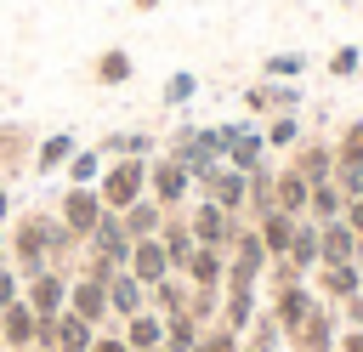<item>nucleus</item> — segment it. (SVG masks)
I'll return each mask as SVG.
<instances>
[{
    "mask_svg": "<svg viewBox=\"0 0 363 352\" xmlns=\"http://www.w3.org/2000/svg\"><path fill=\"white\" fill-rule=\"evenodd\" d=\"M289 170L306 176L312 187L329 182V176H335V142H329V136H301V142L289 148Z\"/></svg>",
    "mask_w": 363,
    "mask_h": 352,
    "instance_id": "obj_11",
    "label": "nucleus"
},
{
    "mask_svg": "<svg viewBox=\"0 0 363 352\" xmlns=\"http://www.w3.org/2000/svg\"><path fill=\"white\" fill-rule=\"evenodd\" d=\"M85 250H102L108 261H130V233H125V221H119V210H102V221L91 227V238H85Z\"/></svg>",
    "mask_w": 363,
    "mask_h": 352,
    "instance_id": "obj_16",
    "label": "nucleus"
},
{
    "mask_svg": "<svg viewBox=\"0 0 363 352\" xmlns=\"http://www.w3.org/2000/svg\"><path fill=\"white\" fill-rule=\"evenodd\" d=\"M182 278H187L193 290H221V284H227V250H210V244H199V250L187 255Z\"/></svg>",
    "mask_w": 363,
    "mask_h": 352,
    "instance_id": "obj_18",
    "label": "nucleus"
},
{
    "mask_svg": "<svg viewBox=\"0 0 363 352\" xmlns=\"http://www.w3.org/2000/svg\"><path fill=\"white\" fill-rule=\"evenodd\" d=\"M312 307H318V290H312L306 278H301V284H278V290L267 295V312L278 318V329H284V335H295V329L306 324V312H312Z\"/></svg>",
    "mask_w": 363,
    "mask_h": 352,
    "instance_id": "obj_9",
    "label": "nucleus"
},
{
    "mask_svg": "<svg viewBox=\"0 0 363 352\" xmlns=\"http://www.w3.org/2000/svg\"><path fill=\"white\" fill-rule=\"evenodd\" d=\"M261 136H267V148H295V142H301V119H295V114H272V119L261 125Z\"/></svg>",
    "mask_w": 363,
    "mask_h": 352,
    "instance_id": "obj_38",
    "label": "nucleus"
},
{
    "mask_svg": "<svg viewBox=\"0 0 363 352\" xmlns=\"http://www.w3.org/2000/svg\"><path fill=\"white\" fill-rule=\"evenodd\" d=\"M193 91H199V74H187V68H182V74H170V79H164L159 102H164V108H182V102H193Z\"/></svg>",
    "mask_w": 363,
    "mask_h": 352,
    "instance_id": "obj_40",
    "label": "nucleus"
},
{
    "mask_svg": "<svg viewBox=\"0 0 363 352\" xmlns=\"http://www.w3.org/2000/svg\"><path fill=\"white\" fill-rule=\"evenodd\" d=\"M255 312H261V295H255V290H221V318H216V324H227V329L244 335V329L255 324Z\"/></svg>",
    "mask_w": 363,
    "mask_h": 352,
    "instance_id": "obj_27",
    "label": "nucleus"
},
{
    "mask_svg": "<svg viewBox=\"0 0 363 352\" xmlns=\"http://www.w3.org/2000/svg\"><path fill=\"white\" fill-rule=\"evenodd\" d=\"M244 352H284V341H255V335H244Z\"/></svg>",
    "mask_w": 363,
    "mask_h": 352,
    "instance_id": "obj_49",
    "label": "nucleus"
},
{
    "mask_svg": "<svg viewBox=\"0 0 363 352\" xmlns=\"http://www.w3.org/2000/svg\"><path fill=\"white\" fill-rule=\"evenodd\" d=\"M335 341H340V312H335L329 301H318V307L306 312V324H301L295 335H284L289 352H335Z\"/></svg>",
    "mask_w": 363,
    "mask_h": 352,
    "instance_id": "obj_8",
    "label": "nucleus"
},
{
    "mask_svg": "<svg viewBox=\"0 0 363 352\" xmlns=\"http://www.w3.org/2000/svg\"><path fill=\"white\" fill-rule=\"evenodd\" d=\"M289 261H295L306 278L318 273V221H306V216L295 221V238H289Z\"/></svg>",
    "mask_w": 363,
    "mask_h": 352,
    "instance_id": "obj_33",
    "label": "nucleus"
},
{
    "mask_svg": "<svg viewBox=\"0 0 363 352\" xmlns=\"http://www.w3.org/2000/svg\"><path fill=\"white\" fill-rule=\"evenodd\" d=\"M96 148H102V159H153V153H159V142H153L147 131H113V136H102Z\"/></svg>",
    "mask_w": 363,
    "mask_h": 352,
    "instance_id": "obj_26",
    "label": "nucleus"
},
{
    "mask_svg": "<svg viewBox=\"0 0 363 352\" xmlns=\"http://www.w3.org/2000/svg\"><path fill=\"white\" fill-rule=\"evenodd\" d=\"M34 142H40L34 125H23V119H0V182H6V187L34 165Z\"/></svg>",
    "mask_w": 363,
    "mask_h": 352,
    "instance_id": "obj_6",
    "label": "nucleus"
},
{
    "mask_svg": "<svg viewBox=\"0 0 363 352\" xmlns=\"http://www.w3.org/2000/svg\"><path fill=\"white\" fill-rule=\"evenodd\" d=\"M340 221H346V227H352V233L363 238V193H357V199H346V210H340Z\"/></svg>",
    "mask_w": 363,
    "mask_h": 352,
    "instance_id": "obj_47",
    "label": "nucleus"
},
{
    "mask_svg": "<svg viewBox=\"0 0 363 352\" xmlns=\"http://www.w3.org/2000/svg\"><path fill=\"white\" fill-rule=\"evenodd\" d=\"M199 335H204L199 318H187V312H170L164 318V352H199Z\"/></svg>",
    "mask_w": 363,
    "mask_h": 352,
    "instance_id": "obj_34",
    "label": "nucleus"
},
{
    "mask_svg": "<svg viewBox=\"0 0 363 352\" xmlns=\"http://www.w3.org/2000/svg\"><path fill=\"white\" fill-rule=\"evenodd\" d=\"M91 352H130V346H125V335H119V324H113V329H96Z\"/></svg>",
    "mask_w": 363,
    "mask_h": 352,
    "instance_id": "obj_45",
    "label": "nucleus"
},
{
    "mask_svg": "<svg viewBox=\"0 0 363 352\" xmlns=\"http://www.w3.org/2000/svg\"><path fill=\"white\" fill-rule=\"evenodd\" d=\"M74 148H79V136H74V131H51V136H40V142H34V165H28V170L51 176V170H62V165L74 159Z\"/></svg>",
    "mask_w": 363,
    "mask_h": 352,
    "instance_id": "obj_21",
    "label": "nucleus"
},
{
    "mask_svg": "<svg viewBox=\"0 0 363 352\" xmlns=\"http://www.w3.org/2000/svg\"><path fill=\"white\" fill-rule=\"evenodd\" d=\"M164 0H130V11H159Z\"/></svg>",
    "mask_w": 363,
    "mask_h": 352,
    "instance_id": "obj_51",
    "label": "nucleus"
},
{
    "mask_svg": "<svg viewBox=\"0 0 363 352\" xmlns=\"http://www.w3.org/2000/svg\"><path fill=\"white\" fill-rule=\"evenodd\" d=\"M272 199H278V210H284V216H295V221H301V216H306V199H312V182H306V176H295L289 165H278V176H272Z\"/></svg>",
    "mask_w": 363,
    "mask_h": 352,
    "instance_id": "obj_22",
    "label": "nucleus"
},
{
    "mask_svg": "<svg viewBox=\"0 0 363 352\" xmlns=\"http://www.w3.org/2000/svg\"><path fill=\"white\" fill-rule=\"evenodd\" d=\"M306 74V51H272L261 62V79H301Z\"/></svg>",
    "mask_w": 363,
    "mask_h": 352,
    "instance_id": "obj_37",
    "label": "nucleus"
},
{
    "mask_svg": "<svg viewBox=\"0 0 363 352\" xmlns=\"http://www.w3.org/2000/svg\"><path fill=\"white\" fill-rule=\"evenodd\" d=\"M187 318L216 324V318H221V290H187Z\"/></svg>",
    "mask_w": 363,
    "mask_h": 352,
    "instance_id": "obj_41",
    "label": "nucleus"
},
{
    "mask_svg": "<svg viewBox=\"0 0 363 352\" xmlns=\"http://www.w3.org/2000/svg\"><path fill=\"white\" fill-rule=\"evenodd\" d=\"M142 307H147V290H142V284H136V278H130V273L119 267V273L108 278V312H113V324H125V318H136Z\"/></svg>",
    "mask_w": 363,
    "mask_h": 352,
    "instance_id": "obj_20",
    "label": "nucleus"
},
{
    "mask_svg": "<svg viewBox=\"0 0 363 352\" xmlns=\"http://www.w3.org/2000/svg\"><path fill=\"white\" fill-rule=\"evenodd\" d=\"M68 284H74L68 267H40L34 278H23V301L34 307V318H57L68 307Z\"/></svg>",
    "mask_w": 363,
    "mask_h": 352,
    "instance_id": "obj_5",
    "label": "nucleus"
},
{
    "mask_svg": "<svg viewBox=\"0 0 363 352\" xmlns=\"http://www.w3.org/2000/svg\"><path fill=\"white\" fill-rule=\"evenodd\" d=\"M119 221H125V233H130V244H136V238H159V227H164V204L142 193V199H136L130 210H119Z\"/></svg>",
    "mask_w": 363,
    "mask_h": 352,
    "instance_id": "obj_24",
    "label": "nucleus"
},
{
    "mask_svg": "<svg viewBox=\"0 0 363 352\" xmlns=\"http://www.w3.org/2000/svg\"><path fill=\"white\" fill-rule=\"evenodd\" d=\"M335 261H363V238L346 221H323L318 227V267H335Z\"/></svg>",
    "mask_w": 363,
    "mask_h": 352,
    "instance_id": "obj_14",
    "label": "nucleus"
},
{
    "mask_svg": "<svg viewBox=\"0 0 363 352\" xmlns=\"http://www.w3.org/2000/svg\"><path fill=\"white\" fill-rule=\"evenodd\" d=\"M335 312L346 318V329H363V295H352V301H340Z\"/></svg>",
    "mask_w": 363,
    "mask_h": 352,
    "instance_id": "obj_46",
    "label": "nucleus"
},
{
    "mask_svg": "<svg viewBox=\"0 0 363 352\" xmlns=\"http://www.w3.org/2000/svg\"><path fill=\"white\" fill-rule=\"evenodd\" d=\"M329 142H335V165H363V114L346 119L340 136H329Z\"/></svg>",
    "mask_w": 363,
    "mask_h": 352,
    "instance_id": "obj_36",
    "label": "nucleus"
},
{
    "mask_svg": "<svg viewBox=\"0 0 363 352\" xmlns=\"http://www.w3.org/2000/svg\"><path fill=\"white\" fill-rule=\"evenodd\" d=\"M255 233H261V244H267V255L278 261V255H289V238H295V216H284V210H272V216H261V221H255Z\"/></svg>",
    "mask_w": 363,
    "mask_h": 352,
    "instance_id": "obj_32",
    "label": "nucleus"
},
{
    "mask_svg": "<svg viewBox=\"0 0 363 352\" xmlns=\"http://www.w3.org/2000/svg\"><path fill=\"white\" fill-rule=\"evenodd\" d=\"M187 290H193V284H187L182 273H170V278H159V284L147 290V307H153L159 318H170V312H187Z\"/></svg>",
    "mask_w": 363,
    "mask_h": 352,
    "instance_id": "obj_30",
    "label": "nucleus"
},
{
    "mask_svg": "<svg viewBox=\"0 0 363 352\" xmlns=\"http://www.w3.org/2000/svg\"><path fill=\"white\" fill-rule=\"evenodd\" d=\"M272 165H255L250 170V199H244V221H261V216H272L278 210V199H272Z\"/></svg>",
    "mask_w": 363,
    "mask_h": 352,
    "instance_id": "obj_29",
    "label": "nucleus"
},
{
    "mask_svg": "<svg viewBox=\"0 0 363 352\" xmlns=\"http://www.w3.org/2000/svg\"><path fill=\"white\" fill-rule=\"evenodd\" d=\"M6 221H11V187L0 182V227H6Z\"/></svg>",
    "mask_w": 363,
    "mask_h": 352,
    "instance_id": "obj_50",
    "label": "nucleus"
},
{
    "mask_svg": "<svg viewBox=\"0 0 363 352\" xmlns=\"http://www.w3.org/2000/svg\"><path fill=\"white\" fill-rule=\"evenodd\" d=\"M119 335H125V346H130V352H153V346H164V318H159L153 307H142L136 318H125V324H119Z\"/></svg>",
    "mask_w": 363,
    "mask_h": 352,
    "instance_id": "obj_23",
    "label": "nucleus"
},
{
    "mask_svg": "<svg viewBox=\"0 0 363 352\" xmlns=\"http://www.w3.org/2000/svg\"><path fill=\"white\" fill-rule=\"evenodd\" d=\"M125 273H130L142 290H153L159 278H170V255H164V244H159V238H136V244H130Z\"/></svg>",
    "mask_w": 363,
    "mask_h": 352,
    "instance_id": "obj_15",
    "label": "nucleus"
},
{
    "mask_svg": "<svg viewBox=\"0 0 363 352\" xmlns=\"http://www.w3.org/2000/svg\"><path fill=\"white\" fill-rule=\"evenodd\" d=\"M51 210H57V221H62L79 244H85V238H91V227L102 221V199H96V187H62Z\"/></svg>",
    "mask_w": 363,
    "mask_h": 352,
    "instance_id": "obj_7",
    "label": "nucleus"
},
{
    "mask_svg": "<svg viewBox=\"0 0 363 352\" xmlns=\"http://www.w3.org/2000/svg\"><path fill=\"white\" fill-rule=\"evenodd\" d=\"M130 74H136V57H130L125 45H108V51L91 57V79H96V85H125Z\"/></svg>",
    "mask_w": 363,
    "mask_h": 352,
    "instance_id": "obj_25",
    "label": "nucleus"
},
{
    "mask_svg": "<svg viewBox=\"0 0 363 352\" xmlns=\"http://www.w3.org/2000/svg\"><path fill=\"white\" fill-rule=\"evenodd\" d=\"M340 210H346V199H340V187L335 182H318L312 187V199H306V221H340Z\"/></svg>",
    "mask_w": 363,
    "mask_h": 352,
    "instance_id": "obj_35",
    "label": "nucleus"
},
{
    "mask_svg": "<svg viewBox=\"0 0 363 352\" xmlns=\"http://www.w3.org/2000/svg\"><path fill=\"white\" fill-rule=\"evenodd\" d=\"M193 199H210V204H221L227 216H244L250 176H244V170H233V165H216V170H204V176L193 182Z\"/></svg>",
    "mask_w": 363,
    "mask_h": 352,
    "instance_id": "obj_3",
    "label": "nucleus"
},
{
    "mask_svg": "<svg viewBox=\"0 0 363 352\" xmlns=\"http://www.w3.org/2000/svg\"><path fill=\"white\" fill-rule=\"evenodd\" d=\"M34 329H40V318H34V307H28V301H11V307L0 312V346H6V352L34 346Z\"/></svg>",
    "mask_w": 363,
    "mask_h": 352,
    "instance_id": "obj_19",
    "label": "nucleus"
},
{
    "mask_svg": "<svg viewBox=\"0 0 363 352\" xmlns=\"http://www.w3.org/2000/svg\"><path fill=\"white\" fill-rule=\"evenodd\" d=\"M23 352H45V346H23Z\"/></svg>",
    "mask_w": 363,
    "mask_h": 352,
    "instance_id": "obj_53",
    "label": "nucleus"
},
{
    "mask_svg": "<svg viewBox=\"0 0 363 352\" xmlns=\"http://www.w3.org/2000/svg\"><path fill=\"white\" fill-rule=\"evenodd\" d=\"M153 352H164V346H153Z\"/></svg>",
    "mask_w": 363,
    "mask_h": 352,
    "instance_id": "obj_54",
    "label": "nucleus"
},
{
    "mask_svg": "<svg viewBox=\"0 0 363 352\" xmlns=\"http://www.w3.org/2000/svg\"><path fill=\"white\" fill-rule=\"evenodd\" d=\"M329 182L340 187V199H357V193H363V165H335Z\"/></svg>",
    "mask_w": 363,
    "mask_h": 352,
    "instance_id": "obj_43",
    "label": "nucleus"
},
{
    "mask_svg": "<svg viewBox=\"0 0 363 352\" xmlns=\"http://www.w3.org/2000/svg\"><path fill=\"white\" fill-rule=\"evenodd\" d=\"M199 352H244V335H238V329H227V324H204Z\"/></svg>",
    "mask_w": 363,
    "mask_h": 352,
    "instance_id": "obj_39",
    "label": "nucleus"
},
{
    "mask_svg": "<svg viewBox=\"0 0 363 352\" xmlns=\"http://www.w3.org/2000/svg\"><path fill=\"white\" fill-rule=\"evenodd\" d=\"M147 193V159H108L96 176V199L102 210H130Z\"/></svg>",
    "mask_w": 363,
    "mask_h": 352,
    "instance_id": "obj_1",
    "label": "nucleus"
},
{
    "mask_svg": "<svg viewBox=\"0 0 363 352\" xmlns=\"http://www.w3.org/2000/svg\"><path fill=\"white\" fill-rule=\"evenodd\" d=\"M0 352H6V346H0Z\"/></svg>",
    "mask_w": 363,
    "mask_h": 352,
    "instance_id": "obj_55",
    "label": "nucleus"
},
{
    "mask_svg": "<svg viewBox=\"0 0 363 352\" xmlns=\"http://www.w3.org/2000/svg\"><path fill=\"white\" fill-rule=\"evenodd\" d=\"M91 341H96V324H85L79 312H57V341H51V352H91Z\"/></svg>",
    "mask_w": 363,
    "mask_h": 352,
    "instance_id": "obj_28",
    "label": "nucleus"
},
{
    "mask_svg": "<svg viewBox=\"0 0 363 352\" xmlns=\"http://www.w3.org/2000/svg\"><path fill=\"white\" fill-rule=\"evenodd\" d=\"M357 68H363V51H357V45H340V51H329V74H335V79H352Z\"/></svg>",
    "mask_w": 363,
    "mask_h": 352,
    "instance_id": "obj_42",
    "label": "nucleus"
},
{
    "mask_svg": "<svg viewBox=\"0 0 363 352\" xmlns=\"http://www.w3.org/2000/svg\"><path fill=\"white\" fill-rule=\"evenodd\" d=\"M244 108H250V114H267V119H272V114H295V108H301V85H295V79H255V85L244 91Z\"/></svg>",
    "mask_w": 363,
    "mask_h": 352,
    "instance_id": "obj_12",
    "label": "nucleus"
},
{
    "mask_svg": "<svg viewBox=\"0 0 363 352\" xmlns=\"http://www.w3.org/2000/svg\"><path fill=\"white\" fill-rule=\"evenodd\" d=\"M102 165H108V159H102V148H85V142H79V148H74V159L62 165V176H68V187H96Z\"/></svg>",
    "mask_w": 363,
    "mask_h": 352,
    "instance_id": "obj_31",
    "label": "nucleus"
},
{
    "mask_svg": "<svg viewBox=\"0 0 363 352\" xmlns=\"http://www.w3.org/2000/svg\"><path fill=\"white\" fill-rule=\"evenodd\" d=\"M147 199H159L164 210H187L193 204V170L182 159H170L164 148L147 159Z\"/></svg>",
    "mask_w": 363,
    "mask_h": 352,
    "instance_id": "obj_2",
    "label": "nucleus"
},
{
    "mask_svg": "<svg viewBox=\"0 0 363 352\" xmlns=\"http://www.w3.org/2000/svg\"><path fill=\"white\" fill-rule=\"evenodd\" d=\"M335 352H363V329H340V341H335Z\"/></svg>",
    "mask_w": 363,
    "mask_h": 352,
    "instance_id": "obj_48",
    "label": "nucleus"
},
{
    "mask_svg": "<svg viewBox=\"0 0 363 352\" xmlns=\"http://www.w3.org/2000/svg\"><path fill=\"white\" fill-rule=\"evenodd\" d=\"M0 261H6V227H0Z\"/></svg>",
    "mask_w": 363,
    "mask_h": 352,
    "instance_id": "obj_52",
    "label": "nucleus"
},
{
    "mask_svg": "<svg viewBox=\"0 0 363 352\" xmlns=\"http://www.w3.org/2000/svg\"><path fill=\"white\" fill-rule=\"evenodd\" d=\"M306 284L318 290V301H329V307H340V301H352V295H363V261H335V267H318V273H312Z\"/></svg>",
    "mask_w": 363,
    "mask_h": 352,
    "instance_id": "obj_10",
    "label": "nucleus"
},
{
    "mask_svg": "<svg viewBox=\"0 0 363 352\" xmlns=\"http://www.w3.org/2000/svg\"><path fill=\"white\" fill-rule=\"evenodd\" d=\"M187 227H193V238H199V244H210V250H233V238H238L244 216H227L221 204L193 199V204H187Z\"/></svg>",
    "mask_w": 363,
    "mask_h": 352,
    "instance_id": "obj_4",
    "label": "nucleus"
},
{
    "mask_svg": "<svg viewBox=\"0 0 363 352\" xmlns=\"http://www.w3.org/2000/svg\"><path fill=\"white\" fill-rule=\"evenodd\" d=\"M159 244H164V255H170V273H182V267H187V255L199 250V238H193V227H187V210H164Z\"/></svg>",
    "mask_w": 363,
    "mask_h": 352,
    "instance_id": "obj_17",
    "label": "nucleus"
},
{
    "mask_svg": "<svg viewBox=\"0 0 363 352\" xmlns=\"http://www.w3.org/2000/svg\"><path fill=\"white\" fill-rule=\"evenodd\" d=\"M11 301H23V273H17L11 261H0V312H6Z\"/></svg>",
    "mask_w": 363,
    "mask_h": 352,
    "instance_id": "obj_44",
    "label": "nucleus"
},
{
    "mask_svg": "<svg viewBox=\"0 0 363 352\" xmlns=\"http://www.w3.org/2000/svg\"><path fill=\"white\" fill-rule=\"evenodd\" d=\"M68 312H79V318H85V324H96V329H113L108 284H96V278H79V273H74V284H68Z\"/></svg>",
    "mask_w": 363,
    "mask_h": 352,
    "instance_id": "obj_13",
    "label": "nucleus"
}]
</instances>
